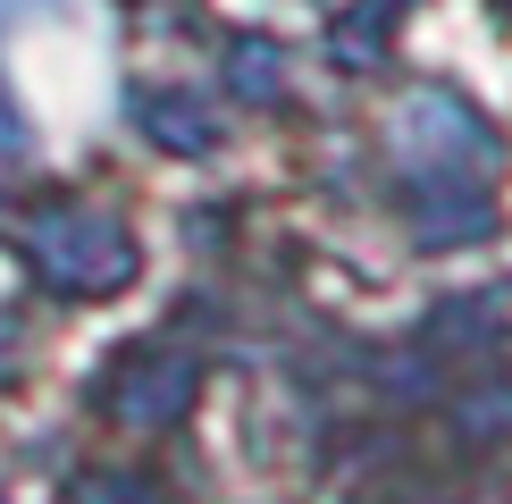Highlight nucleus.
Listing matches in <instances>:
<instances>
[{
    "label": "nucleus",
    "mask_w": 512,
    "mask_h": 504,
    "mask_svg": "<svg viewBox=\"0 0 512 504\" xmlns=\"http://www.w3.org/2000/svg\"><path fill=\"white\" fill-rule=\"evenodd\" d=\"M26 252L42 269V286H59V294H110V286H126L143 269L135 236H126L110 210H42Z\"/></svg>",
    "instance_id": "1"
},
{
    "label": "nucleus",
    "mask_w": 512,
    "mask_h": 504,
    "mask_svg": "<svg viewBox=\"0 0 512 504\" xmlns=\"http://www.w3.org/2000/svg\"><path fill=\"white\" fill-rule=\"evenodd\" d=\"M395 152L412 160V168H429V177H487L496 135H487V118H479L462 93L429 84V93L403 101V118H395Z\"/></svg>",
    "instance_id": "2"
},
{
    "label": "nucleus",
    "mask_w": 512,
    "mask_h": 504,
    "mask_svg": "<svg viewBox=\"0 0 512 504\" xmlns=\"http://www.w3.org/2000/svg\"><path fill=\"white\" fill-rule=\"evenodd\" d=\"M185 404H194V353H177V345H143V353H126V362L101 378V412H110L118 429H135V437L177 429Z\"/></svg>",
    "instance_id": "3"
},
{
    "label": "nucleus",
    "mask_w": 512,
    "mask_h": 504,
    "mask_svg": "<svg viewBox=\"0 0 512 504\" xmlns=\"http://www.w3.org/2000/svg\"><path fill=\"white\" fill-rule=\"evenodd\" d=\"M135 118H143V135H152L160 152H185V160L219 152V118H210L202 101H185V93H143Z\"/></svg>",
    "instance_id": "4"
},
{
    "label": "nucleus",
    "mask_w": 512,
    "mask_h": 504,
    "mask_svg": "<svg viewBox=\"0 0 512 504\" xmlns=\"http://www.w3.org/2000/svg\"><path fill=\"white\" fill-rule=\"evenodd\" d=\"M387 34H395V0H353V9L336 17V42H328V51L345 59V68H370V59L387 51Z\"/></svg>",
    "instance_id": "5"
},
{
    "label": "nucleus",
    "mask_w": 512,
    "mask_h": 504,
    "mask_svg": "<svg viewBox=\"0 0 512 504\" xmlns=\"http://www.w3.org/2000/svg\"><path fill=\"white\" fill-rule=\"evenodd\" d=\"M227 76H236V93H252V101H269L277 84H286V51H277L269 34H244L236 51H227Z\"/></svg>",
    "instance_id": "6"
},
{
    "label": "nucleus",
    "mask_w": 512,
    "mask_h": 504,
    "mask_svg": "<svg viewBox=\"0 0 512 504\" xmlns=\"http://www.w3.org/2000/svg\"><path fill=\"white\" fill-rule=\"evenodd\" d=\"M68 504H143V488L135 479H110V471H84L68 488Z\"/></svg>",
    "instance_id": "7"
}]
</instances>
